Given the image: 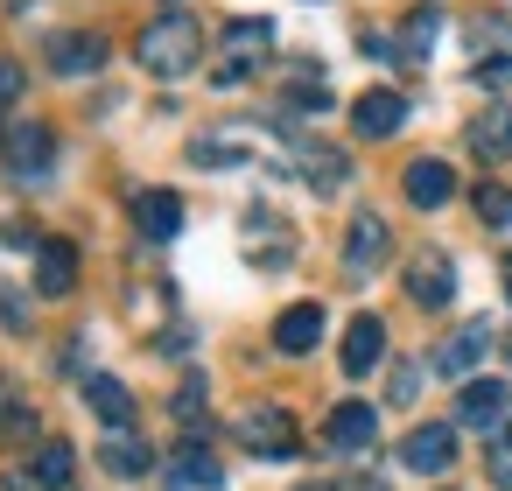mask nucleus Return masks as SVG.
Instances as JSON below:
<instances>
[{
    "label": "nucleus",
    "instance_id": "473e14b6",
    "mask_svg": "<svg viewBox=\"0 0 512 491\" xmlns=\"http://www.w3.org/2000/svg\"><path fill=\"white\" fill-rule=\"evenodd\" d=\"M351 491H386V484H351Z\"/></svg>",
    "mask_w": 512,
    "mask_h": 491
},
{
    "label": "nucleus",
    "instance_id": "2eb2a0df",
    "mask_svg": "<svg viewBox=\"0 0 512 491\" xmlns=\"http://www.w3.org/2000/svg\"><path fill=\"white\" fill-rule=\"evenodd\" d=\"M50 155H57V134H50V127H36V120H29V127H15V134H8V169H15V176H43V169H50Z\"/></svg>",
    "mask_w": 512,
    "mask_h": 491
},
{
    "label": "nucleus",
    "instance_id": "0eeeda50",
    "mask_svg": "<svg viewBox=\"0 0 512 491\" xmlns=\"http://www.w3.org/2000/svg\"><path fill=\"white\" fill-rule=\"evenodd\" d=\"M400 190H407L414 211H442V204L456 197V169H449V162H407Z\"/></svg>",
    "mask_w": 512,
    "mask_h": 491
},
{
    "label": "nucleus",
    "instance_id": "39448f33",
    "mask_svg": "<svg viewBox=\"0 0 512 491\" xmlns=\"http://www.w3.org/2000/svg\"><path fill=\"white\" fill-rule=\"evenodd\" d=\"M162 477H169L176 491H218V484H225V470H218V456H211V449H204L197 435H190V442H183V449H176V456L162 463Z\"/></svg>",
    "mask_w": 512,
    "mask_h": 491
},
{
    "label": "nucleus",
    "instance_id": "5701e85b",
    "mask_svg": "<svg viewBox=\"0 0 512 491\" xmlns=\"http://www.w3.org/2000/svg\"><path fill=\"white\" fill-rule=\"evenodd\" d=\"M435 36H442V15H435V8H414V15H407V57H428Z\"/></svg>",
    "mask_w": 512,
    "mask_h": 491
},
{
    "label": "nucleus",
    "instance_id": "cd10ccee",
    "mask_svg": "<svg viewBox=\"0 0 512 491\" xmlns=\"http://www.w3.org/2000/svg\"><path fill=\"white\" fill-rule=\"evenodd\" d=\"M197 407H204V379H183V393H176V414H183V421H190V414H197Z\"/></svg>",
    "mask_w": 512,
    "mask_h": 491
},
{
    "label": "nucleus",
    "instance_id": "7c9ffc66",
    "mask_svg": "<svg viewBox=\"0 0 512 491\" xmlns=\"http://www.w3.org/2000/svg\"><path fill=\"white\" fill-rule=\"evenodd\" d=\"M491 477H498V484H512V442H505V449H491Z\"/></svg>",
    "mask_w": 512,
    "mask_h": 491
},
{
    "label": "nucleus",
    "instance_id": "4468645a",
    "mask_svg": "<svg viewBox=\"0 0 512 491\" xmlns=\"http://www.w3.org/2000/svg\"><path fill=\"white\" fill-rule=\"evenodd\" d=\"M379 358H386V323L379 316H351V330H344V372L365 379Z\"/></svg>",
    "mask_w": 512,
    "mask_h": 491
},
{
    "label": "nucleus",
    "instance_id": "dca6fc26",
    "mask_svg": "<svg viewBox=\"0 0 512 491\" xmlns=\"http://www.w3.org/2000/svg\"><path fill=\"white\" fill-rule=\"evenodd\" d=\"M134 225H141L148 239H176V232H183V197H176V190H141V197H134Z\"/></svg>",
    "mask_w": 512,
    "mask_h": 491
},
{
    "label": "nucleus",
    "instance_id": "393cba45",
    "mask_svg": "<svg viewBox=\"0 0 512 491\" xmlns=\"http://www.w3.org/2000/svg\"><path fill=\"white\" fill-rule=\"evenodd\" d=\"M190 162H197V169H232V162H239V148H232V141H197V148H190Z\"/></svg>",
    "mask_w": 512,
    "mask_h": 491
},
{
    "label": "nucleus",
    "instance_id": "a878e982",
    "mask_svg": "<svg viewBox=\"0 0 512 491\" xmlns=\"http://www.w3.org/2000/svg\"><path fill=\"white\" fill-rule=\"evenodd\" d=\"M0 323H8V330H29V295L8 288V281H0Z\"/></svg>",
    "mask_w": 512,
    "mask_h": 491
},
{
    "label": "nucleus",
    "instance_id": "ddd939ff",
    "mask_svg": "<svg viewBox=\"0 0 512 491\" xmlns=\"http://www.w3.org/2000/svg\"><path fill=\"white\" fill-rule=\"evenodd\" d=\"M407 295H414L421 309H442V302L456 295V267H449L442 253H421V260L407 267Z\"/></svg>",
    "mask_w": 512,
    "mask_h": 491
},
{
    "label": "nucleus",
    "instance_id": "b1692460",
    "mask_svg": "<svg viewBox=\"0 0 512 491\" xmlns=\"http://www.w3.org/2000/svg\"><path fill=\"white\" fill-rule=\"evenodd\" d=\"M477 218L484 225H512V190L505 183H477Z\"/></svg>",
    "mask_w": 512,
    "mask_h": 491
},
{
    "label": "nucleus",
    "instance_id": "a211bd4d",
    "mask_svg": "<svg viewBox=\"0 0 512 491\" xmlns=\"http://www.w3.org/2000/svg\"><path fill=\"white\" fill-rule=\"evenodd\" d=\"M470 155L477 162H505L512 155V106H484L470 120Z\"/></svg>",
    "mask_w": 512,
    "mask_h": 491
},
{
    "label": "nucleus",
    "instance_id": "9d476101",
    "mask_svg": "<svg viewBox=\"0 0 512 491\" xmlns=\"http://www.w3.org/2000/svg\"><path fill=\"white\" fill-rule=\"evenodd\" d=\"M316 344H323V302H295V309H281V323H274V351L302 358V351H316Z\"/></svg>",
    "mask_w": 512,
    "mask_h": 491
},
{
    "label": "nucleus",
    "instance_id": "1a4fd4ad",
    "mask_svg": "<svg viewBox=\"0 0 512 491\" xmlns=\"http://www.w3.org/2000/svg\"><path fill=\"white\" fill-rule=\"evenodd\" d=\"M505 407H512L505 379H470V386L456 393V421H463V428H498Z\"/></svg>",
    "mask_w": 512,
    "mask_h": 491
},
{
    "label": "nucleus",
    "instance_id": "6ab92c4d",
    "mask_svg": "<svg viewBox=\"0 0 512 491\" xmlns=\"http://www.w3.org/2000/svg\"><path fill=\"white\" fill-rule=\"evenodd\" d=\"M85 400H92V414H99L106 428H134V393H127L113 372H92V379H85Z\"/></svg>",
    "mask_w": 512,
    "mask_h": 491
},
{
    "label": "nucleus",
    "instance_id": "f3484780",
    "mask_svg": "<svg viewBox=\"0 0 512 491\" xmlns=\"http://www.w3.org/2000/svg\"><path fill=\"white\" fill-rule=\"evenodd\" d=\"M400 463L435 477V470H449V463H456V435H449V428H414V435L400 442Z\"/></svg>",
    "mask_w": 512,
    "mask_h": 491
},
{
    "label": "nucleus",
    "instance_id": "bb28decb",
    "mask_svg": "<svg viewBox=\"0 0 512 491\" xmlns=\"http://www.w3.org/2000/svg\"><path fill=\"white\" fill-rule=\"evenodd\" d=\"M15 99H22V64L0 57V106H15Z\"/></svg>",
    "mask_w": 512,
    "mask_h": 491
},
{
    "label": "nucleus",
    "instance_id": "aec40b11",
    "mask_svg": "<svg viewBox=\"0 0 512 491\" xmlns=\"http://www.w3.org/2000/svg\"><path fill=\"white\" fill-rule=\"evenodd\" d=\"M372 435H379V414L365 400L330 407V449H372Z\"/></svg>",
    "mask_w": 512,
    "mask_h": 491
},
{
    "label": "nucleus",
    "instance_id": "f03ea898",
    "mask_svg": "<svg viewBox=\"0 0 512 491\" xmlns=\"http://www.w3.org/2000/svg\"><path fill=\"white\" fill-rule=\"evenodd\" d=\"M267 50H274V22H232V29H225V57H218V85L253 78Z\"/></svg>",
    "mask_w": 512,
    "mask_h": 491
},
{
    "label": "nucleus",
    "instance_id": "4be33fe9",
    "mask_svg": "<svg viewBox=\"0 0 512 491\" xmlns=\"http://www.w3.org/2000/svg\"><path fill=\"white\" fill-rule=\"evenodd\" d=\"M71 463H78V456H71V442H57V435H50V442H43V456H36V477L57 491V484H71Z\"/></svg>",
    "mask_w": 512,
    "mask_h": 491
},
{
    "label": "nucleus",
    "instance_id": "20e7f679",
    "mask_svg": "<svg viewBox=\"0 0 512 491\" xmlns=\"http://www.w3.org/2000/svg\"><path fill=\"white\" fill-rule=\"evenodd\" d=\"M386 253H393L386 218H379V211H351V232H344V267H351V274H372V267H386Z\"/></svg>",
    "mask_w": 512,
    "mask_h": 491
},
{
    "label": "nucleus",
    "instance_id": "c756f323",
    "mask_svg": "<svg viewBox=\"0 0 512 491\" xmlns=\"http://www.w3.org/2000/svg\"><path fill=\"white\" fill-rule=\"evenodd\" d=\"M0 484H8V491H50V484H43V477H29V470H8Z\"/></svg>",
    "mask_w": 512,
    "mask_h": 491
},
{
    "label": "nucleus",
    "instance_id": "6e6552de",
    "mask_svg": "<svg viewBox=\"0 0 512 491\" xmlns=\"http://www.w3.org/2000/svg\"><path fill=\"white\" fill-rule=\"evenodd\" d=\"M71 288H78V246H71V239H43V246H36V295L57 302V295H71Z\"/></svg>",
    "mask_w": 512,
    "mask_h": 491
},
{
    "label": "nucleus",
    "instance_id": "412c9836",
    "mask_svg": "<svg viewBox=\"0 0 512 491\" xmlns=\"http://www.w3.org/2000/svg\"><path fill=\"white\" fill-rule=\"evenodd\" d=\"M106 463H113L120 477H141L155 456H148V442H134V428H106Z\"/></svg>",
    "mask_w": 512,
    "mask_h": 491
},
{
    "label": "nucleus",
    "instance_id": "f257e3e1",
    "mask_svg": "<svg viewBox=\"0 0 512 491\" xmlns=\"http://www.w3.org/2000/svg\"><path fill=\"white\" fill-rule=\"evenodd\" d=\"M134 57H141V71H155V78H190L197 57H204V29H197L190 15H162V22L141 29Z\"/></svg>",
    "mask_w": 512,
    "mask_h": 491
},
{
    "label": "nucleus",
    "instance_id": "9b49d317",
    "mask_svg": "<svg viewBox=\"0 0 512 491\" xmlns=\"http://www.w3.org/2000/svg\"><path fill=\"white\" fill-rule=\"evenodd\" d=\"M484 351H491V323H463L456 337H442V351H435V372L463 379V372H477V365H484Z\"/></svg>",
    "mask_w": 512,
    "mask_h": 491
},
{
    "label": "nucleus",
    "instance_id": "7ed1b4c3",
    "mask_svg": "<svg viewBox=\"0 0 512 491\" xmlns=\"http://www.w3.org/2000/svg\"><path fill=\"white\" fill-rule=\"evenodd\" d=\"M239 442H246L253 456H295V449H302L288 407H246V414H239Z\"/></svg>",
    "mask_w": 512,
    "mask_h": 491
},
{
    "label": "nucleus",
    "instance_id": "423d86ee",
    "mask_svg": "<svg viewBox=\"0 0 512 491\" xmlns=\"http://www.w3.org/2000/svg\"><path fill=\"white\" fill-rule=\"evenodd\" d=\"M99 64H106V36H92V29H64V36H50V71L85 78V71H99Z\"/></svg>",
    "mask_w": 512,
    "mask_h": 491
},
{
    "label": "nucleus",
    "instance_id": "c85d7f7f",
    "mask_svg": "<svg viewBox=\"0 0 512 491\" xmlns=\"http://www.w3.org/2000/svg\"><path fill=\"white\" fill-rule=\"evenodd\" d=\"M414 393H421V372L400 365V372H393V400H414Z\"/></svg>",
    "mask_w": 512,
    "mask_h": 491
},
{
    "label": "nucleus",
    "instance_id": "72a5a7b5",
    "mask_svg": "<svg viewBox=\"0 0 512 491\" xmlns=\"http://www.w3.org/2000/svg\"><path fill=\"white\" fill-rule=\"evenodd\" d=\"M505 442H512V428H505Z\"/></svg>",
    "mask_w": 512,
    "mask_h": 491
},
{
    "label": "nucleus",
    "instance_id": "f8f14e48",
    "mask_svg": "<svg viewBox=\"0 0 512 491\" xmlns=\"http://www.w3.org/2000/svg\"><path fill=\"white\" fill-rule=\"evenodd\" d=\"M400 120H407V99H400V92H365V99L351 106V127H358L365 141H386V134H400Z\"/></svg>",
    "mask_w": 512,
    "mask_h": 491
},
{
    "label": "nucleus",
    "instance_id": "2f4dec72",
    "mask_svg": "<svg viewBox=\"0 0 512 491\" xmlns=\"http://www.w3.org/2000/svg\"><path fill=\"white\" fill-rule=\"evenodd\" d=\"M505 302H512V260H505Z\"/></svg>",
    "mask_w": 512,
    "mask_h": 491
}]
</instances>
